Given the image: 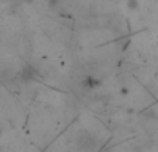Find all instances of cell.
Wrapping results in <instances>:
<instances>
[{"label":"cell","mask_w":158,"mask_h":152,"mask_svg":"<svg viewBox=\"0 0 158 152\" xmlns=\"http://www.w3.org/2000/svg\"><path fill=\"white\" fill-rule=\"evenodd\" d=\"M33 78H35V72H33V69L31 66H24L21 69V72H19V80H22L24 83L31 82Z\"/></svg>","instance_id":"6da1fadb"}]
</instances>
